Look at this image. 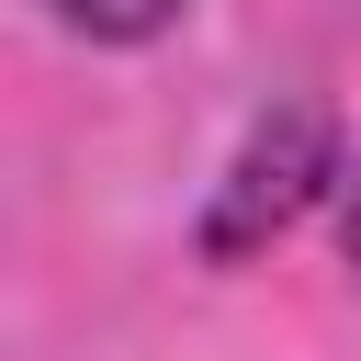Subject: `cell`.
I'll use <instances>...</instances> for the list:
<instances>
[{
	"mask_svg": "<svg viewBox=\"0 0 361 361\" xmlns=\"http://www.w3.org/2000/svg\"><path fill=\"white\" fill-rule=\"evenodd\" d=\"M56 23L90 34V45H147V34L180 23V0H56Z\"/></svg>",
	"mask_w": 361,
	"mask_h": 361,
	"instance_id": "cell-2",
	"label": "cell"
},
{
	"mask_svg": "<svg viewBox=\"0 0 361 361\" xmlns=\"http://www.w3.org/2000/svg\"><path fill=\"white\" fill-rule=\"evenodd\" d=\"M327 180H338V113H327V102H271V113L237 135V158H226V180H214V203H203V259L271 248Z\"/></svg>",
	"mask_w": 361,
	"mask_h": 361,
	"instance_id": "cell-1",
	"label": "cell"
},
{
	"mask_svg": "<svg viewBox=\"0 0 361 361\" xmlns=\"http://www.w3.org/2000/svg\"><path fill=\"white\" fill-rule=\"evenodd\" d=\"M338 248H350V271H361V169H350V192H338Z\"/></svg>",
	"mask_w": 361,
	"mask_h": 361,
	"instance_id": "cell-3",
	"label": "cell"
}]
</instances>
